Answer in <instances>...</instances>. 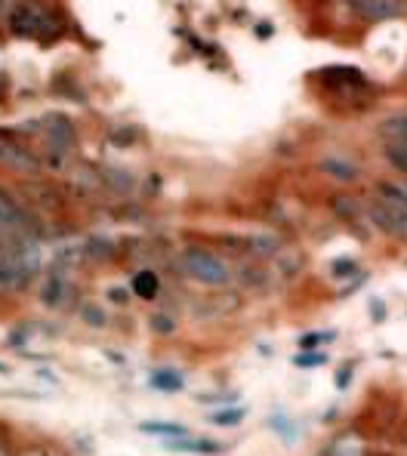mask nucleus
Segmentation results:
<instances>
[{
	"mask_svg": "<svg viewBox=\"0 0 407 456\" xmlns=\"http://www.w3.org/2000/svg\"><path fill=\"white\" fill-rule=\"evenodd\" d=\"M370 312H373V321H383V318H386V305H383V303H377V299L370 303Z\"/></svg>",
	"mask_w": 407,
	"mask_h": 456,
	"instance_id": "22",
	"label": "nucleus"
},
{
	"mask_svg": "<svg viewBox=\"0 0 407 456\" xmlns=\"http://www.w3.org/2000/svg\"><path fill=\"white\" fill-rule=\"evenodd\" d=\"M179 268H183L189 278L201 281V284H213V287L225 284V281L232 278L229 265H225L216 253L201 250V247H189V250H183V256H179Z\"/></svg>",
	"mask_w": 407,
	"mask_h": 456,
	"instance_id": "1",
	"label": "nucleus"
},
{
	"mask_svg": "<svg viewBox=\"0 0 407 456\" xmlns=\"http://www.w3.org/2000/svg\"><path fill=\"white\" fill-rule=\"evenodd\" d=\"M330 207H333V213H337L339 219H346V223H355L358 213H362V207H358V200H355V198H349V194H337Z\"/></svg>",
	"mask_w": 407,
	"mask_h": 456,
	"instance_id": "10",
	"label": "nucleus"
},
{
	"mask_svg": "<svg viewBox=\"0 0 407 456\" xmlns=\"http://www.w3.org/2000/svg\"><path fill=\"white\" fill-rule=\"evenodd\" d=\"M0 232L12 238H25L31 232V223L25 216V207L19 204L6 189H0Z\"/></svg>",
	"mask_w": 407,
	"mask_h": 456,
	"instance_id": "5",
	"label": "nucleus"
},
{
	"mask_svg": "<svg viewBox=\"0 0 407 456\" xmlns=\"http://www.w3.org/2000/svg\"><path fill=\"white\" fill-rule=\"evenodd\" d=\"M333 456H362V444H358V438H343Z\"/></svg>",
	"mask_w": 407,
	"mask_h": 456,
	"instance_id": "19",
	"label": "nucleus"
},
{
	"mask_svg": "<svg viewBox=\"0 0 407 456\" xmlns=\"http://www.w3.org/2000/svg\"><path fill=\"white\" fill-rule=\"evenodd\" d=\"M250 250L253 253H259V256H272V253L278 250V240L275 238H263V234H259V238H250Z\"/></svg>",
	"mask_w": 407,
	"mask_h": 456,
	"instance_id": "15",
	"label": "nucleus"
},
{
	"mask_svg": "<svg viewBox=\"0 0 407 456\" xmlns=\"http://www.w3.org/2000/svg\"><path fill=\"white\" fill-rule=\"evenodd\" d=\"M352 10L364 22H389L407 12V0H352Z\"/></svg>",
	"mask_w": 407,
	"mask_h": 456,
	"instance_id": "6",
	"label": "nucleus"
},
{
	"mask_svg": "<svg viewBox=\"0 0 407 456\" xmlns=\"http://www.w3.org/2000/svg\"><path fill=\"white\" fill-rule=\"evenodd\" d=\"M10 28L16 31V35L46 40L50 37V28H53V19H50V12L41 10V6L19 4L16 10L10 12Z\"/></svg>",
	"mask_w": 407,
	"mask_h": 456,
	"instance_id": "3",
	"label": "nucleus"
},
{
	"mask_svg": "<svg viewBox=\"0 0 407 456\" xmlns=\"http://www.w3.org/2000/svg\"><path fill=\"white\" fill-rule=\"evenodd\" d=\"M111 299H115V303H126V293L124 290H111Z\"/></svg>",
	"mask_w": 407,
	"mask_h": 456,
	"instance_id": "23",
	"label": "nucleus"
},
{
	"mask_svg": "<svg viewBox=\"0 0 407 456\" xmlns=\"http://www.w3.org/2000/svg\"><path fill=\"white\" fill-rule=\"evenodd\" d=\"M352 370H355V364H352V361H346V364L339 367V373H337V388H349Z\"/></svg>",
	"mask_w": 407,
	"mask_h": 456,
	"instance_id": "20",
	"label": "nucleus"
},
{
	"mask_svg": "<svg viewBox=\"0 0 407 456\" xmlns=\"http://www.w3.org/2000/svg\"><path fill=\"white\" fill-rule=\"evenodd\" d=\"M379 136L389 139V142H407V114L386 118L383 124H379Z\"/></svg>",
	"mask_w": 407,
	"mask_h": 456,
	"instance_id": "8",
	"label": "nucleus"
},
{
	"mask_svg": "<svg viewBox=\"0 0 407 456\" xmlns=\"http://www.w3.org/2000/svg\"><path fill=\"white\" fill-rule=\"evenodd\" d=\"M142 432L149 435H170V438H179V435H185V428L179 426V422H142Z\"/></svg>",
	"mask_w": 407,
	"mask_h": 456,
	"instance_id": "13",
	"label": "nucleus"
},
{
	"mask_svg": "<svg viewBox=\"0 0 407 456\" xmlns=\"http://www.w3.org/2000/svg\"><path fill=\"white\" fill-rule=\"evenodd\" d=\"M0 373H6V364H0Z\"/></svg>",
	"mask_w": 407,
	"mask_h": 456,
	"instance_id": "24",
	"label": "nucleus"
},
{
	"mask_svg": "<svg viewBox=\"0 0 407 456\" xmlns=\"http://www.w3.org/2000/svg\"><path fill=\"white\" fill-rule=\"evenodd\" d=\"M158 274L155 272H139L136 278H133V293L142 299H155L158 297Z\"/></svg>",
	"mask_w": 407,
	"mask_h": 456,
	"instance_id": "9",
	"label": "nucleus"
},
{
	"mask_svg": "<svg viewBox=\"0 0 407 456\" xmlns=\"http://www.w3.org/2000/svg\"><path fill=\"white\" fill-rule=\"evenodd\" d=\"M170 451H183V453H219L223 447L216 441H170Z\"/></svg>",
	"mask_w": 407,
	"mask_h": 456,
	"instance_id": "11",
	"label": "nucleus"
},
{
	"mask_svg": "<svg viewBox=\"0 0 407 456\" xmlns=\"http://www.w3.org/2000/svg\"><path fill=\"white\" fill-rule=\"evenodd\" d=\"M355 272H358V265L352 263V259H337V263L330 265V274H333V278H352Z\"/></svg>",
	"mask_w": 407,
	"mask_h": 456,
	"instance_id": "18",
	"label": "nucleus"
},
{
	"mask_svg": "<svg viewBox=\"0 0 407 456\" xmlns=\"http://www.w3.org/2000/svg\"><path fill=\"white\" fill-rule=\"evenodd\" d=\"M322 170L330 179H337V183H355V179L362 176V170H358L352 160L339 158V154H330V158H324L322 160Z\"/></svg>",
	"mask_w": 407,
	"mask_h": 456,
	"instance_id": "7",
	"label": "nucleus"
},
{
	"mask_svg": "<svg viewBox=\"0 0 407 456\" xmlns=\"http://www.w3.org/2000/svg\"><path fill=\"white\" fill-rule=\"evenodd\" d=\"M151 386L161 388V392H179V388H183V377L173 370H158V373H151Z\"/></svg>",
	"mask_w": 407,
	"mask_h": 456,
	"instance_id": "12",
	"label": "nucleus"
},
{
	"mask_svg": "<svg viewBox=\"0 0 407 456\" xmlns=\"http://www.w3.org/2000/svg\"><path fill=\"white\" fill-rule=\"evenodd\" d=\"M333 337H337V333H305V337H299V348H303V352H312V348H318L322 346V342H330Z\"/></svg>",
	"mask_w": 407,
	"mask_h": 456,
	"instance_id": "14",
	"label": "nucleus"
},
{
	"mask_svg": "<svg viewBox=\"0 0 407 456\" xmlns=\"http://www.w3.org/2000/svg\"><path fill=\"white\" fill-rule=\"evenodd\" d=\"M367 213H370L373 225L383 228L386 234L407 240V204H402V200H373Z\"/></svg>",
	"mask_w": 407,
	"mask_h": 456,
	"instance_id": "4",
	"label": "nucleus"
},
{
	"mask_svg": "<svg viewBox=\"0 0 407 456\" xmlns=\"http://www.w3.org/2000/svg\"><path fill=\"white\" fill-rule=\"evenodd\" d=\"M324 354L322 352H315V354H312V352H303V354H297V358H293V364H297V367H305V370H309V367H322L324 364Z\"/></svg>",
	"mask_w": 407,
	"mask_h": 456,
	"instance_id": "17",
	"label": "nucleus"
},
{
	"mask_svg": "<svg viewBox=\"0 0 407 456\" xmlns=\"http://www.w3.org/2000/svg\"><path fill=\"white\" fill-rule=\"evenodd\" d=\"M151 327H155L158 333H170L173 330V324H170V318H167V314H155V318H151Z\"/></svg>",
	"mask_w": 407,
	"mask_h": 456,
	"instance_id": "21",
	"label": "nucleus"
},
{
	"mask_svg": "<svg viewBox=\"0 0 407 456\" xmlns=\"http://www.w3.org/2000/svg\"><path fill=\"white\" fill-rule=\"evenodd\" d=\"M244 419V407H235V411H219L213 413V422L216 426H238V422Z\"/></svg>",
	"mask_w": 407,
	"mask_h": 456,
	"instance_id": "16",
	"label": "nucleus"
},
{
	"mask_svg": "<svg viewBox=\"0 0 407 456\" xmlns=\"http://www.w3.org/2000/svg\"><path fill=\"white\" fill-rule=\"evenodd\" d=\"M0 170H10V173H16V176H41L44 160L25 142H19L16 136L4 133V136H0Z\"/></svg>",
	"mask_w": 407,
	"mask_h": 456,
	"instance_id": "2",
	"label": "nucleus"
}]
</instances>
